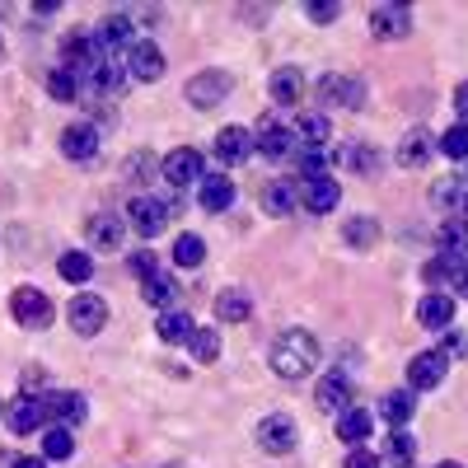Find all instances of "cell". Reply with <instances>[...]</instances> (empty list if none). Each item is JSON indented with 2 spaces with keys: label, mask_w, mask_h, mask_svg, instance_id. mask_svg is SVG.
<instances>
[{
  "label": "cell",
  "mask_w": 468,
  "mask_h": 468,
  "mask_svg": "<svg viewBox=\"0 0 468 468\" xmlns=\"http://www.w3.org/2000/svg\"><path fill=\"white\" fill-rule=\"evenodd\" d=\"M271 370H277L282 379H304L309 370L319 366V342L309 328H286L277 342H271Z\"/></svg>",
  "instance_id": "cell-1"
},
{
  "label": "cell",
  "mask_w": 468,
  "mask_h": 468,
  "mask_svg": "<svg viewBox=\"0 0 468 468\" xmlns=\"http://www.w3.org/2000/svg\"><path fill=\"white\" fill-rule=\"evenodd\" d=\"M253 441H258V450H262V454H291V450L300 445V426H295V417H291V412H271V417H262V421H258Z\"/></svg>",
  "instance_id": "cell-2"
},
{
  "label": "cell",
  "mask_w": 468,
  "mask_h": 468,
  "mask_svg": "<svg viewBox=\"0 0 468 468\" xmlns=\"http://www.w3.org/2000/svg\"><path fill=\"white\" fill-rule=\"evenodd\" d=\"M445 370H450V356L441 346L421 351V356H412V366H408V388L412 394H431V388L445 384Z\"/></svg>",
  "instance_id": "cell-3"
},
{
  "label": "cell",
  "mask_w": 468,
  "mask_h": 468,
  "mask_svg": "<svg viewBox=\"0 0 468 468\" xmlns=\"http://www.w3.org/2000/svg\"><path fill=\"white\" fill-rule=\"evenodd\" d=\"M103 61H108V57H103V37H99L94 28L75 33L70 43H66V70H70V75H94Z\"/></svg>",
  "instance_id": "cell-4"
},
{
  "label": "cell",
  "mask_w": 468,
  "mask_h": 468,
  "mask_svg": "<svg viewBox=\"0 0 468 468\" xmlns=\"http://www.w3.org/2000/svg\"><path fill=\"white\" fill-rule=\"evenodd\" d=\"M10 314L19 319V328H48L52 324V300L37 286H19L10 295Z\"/></svg>",
  "instance_id": "cell-5"
},
{
  "label": "cell",
  "mask_w": 468,
  "mask_h": 468,
  "mask_svg": "<svg viewBox=\"0 0 468 468\" xmlns=\"http://www.w3.org/2000/svg\"><path fill=\"white\" fill-rule=\"evenodd\" d=\"M253 141H258V154H267V160H282V154L295 150V127H286L277 112H267L262 122L253 127Z\"/></svg>",
  "instance_id": "cell-6"
},
{
  "label": "cell",
  "mask_w": 468,
  "mask_h": 468,
  "mask_svg": "<svg viewBox=\"0 0 468 468\" xmlns=\"http://www.w3.org/2000/svg\"><path fill=\"white\" fill-rule=\"evenodd\" d=\"M66 319H70V328L80 333V337H94V333H103V324H108V300L103 295H75L70 300V309H66Z\"/></svg>",
  "instance_id": "cell-7"
},
{
  "label": "cell",
  "mask_w": 468,
  "mask_h": 468,
  "mask_svg": "<svg viewBox=\"0 0 468 468\" xmlns=\"http://www.w3.org/2000/svg\"><path fill=\"white\" fill-rule=\"evenodd\" d=\"M229 90H234V80H229L225 70L192 75V80H187V103H192V108H216V103L229 99Z\"/></svg>",
  "instance_id": "cell-8"
},
{
  "label": "cell",
  "mask_w": 468,
  "mask_h": 468,
  "mask_svg": "<svg viewBox=\"0 0 468 468\" xmlns=\"http://www.w3.org/2000/svg\"><path fill=\"white\" fill-rule=\"evenodd\" d=\"M253 150H258V141H253V127L229 122V127H220V132H216V160H225V165H244Z\"/></svg>",
  "instance_id": "cell-9"
},
{
  "label": "cell",
  "mask_w": 468,
  "mask_h": 468,
  "mask_svg": "<svg viewBox=\"0 0 468 468\" xmlns=\"http://www.w3.org/2000/svg\"><path fill=\"white\" fill-rule=\"evenodd\" d=\"M165 178L174 183V187H187V183H202L207 178V160L197 150H187V145H178V150H169L165 154Z\"/></svg>",
  "instance_id": "cell-10"
},
{
  "label": "cell",
  "mask_w": 468,
  "mask_h": 468,
  "mask_svg": "<svg viewBox=\"0 0 468 468\" xmlns=\"http://www.w3.org/2000/svg\"><path fill=\"white\" fill-rule=\"evenodd\" d=\"M127 80H160V75H165V52L160 48H154V43H132L127 48Z\"/></svg>",
  "instance_id": "cell-11"
},
{
  "label": "cell",
  "mask_w": 468,
  "mask_h": 468,
  "mask_svg": "<svg viewBox=\"0 0 468 468\" xmlns=\"http://www.w3.org/2000/svg\"><path fill=\"white\" fill-rule=\"evenodd\" d=\"M5 421H10V431L15 436H28V431H43L48 426V408L43 399H33V394H19L10 408H5Z\"/></svg>",
  "instance_id": "cell-12"
},
{
  "label": "cell",
  "mask_w": 468,
  "mask_h": 468,
  "mask_svg": "<svg viewBox=\"0 0 468 468\" xmlns=\"http://www.w3.org/2000/svg\"><path fill=\"white\" fill-rule=\"evenodd\" d=\"M43 408H48V417H52L57 426H75V421L90 417L85 394H75V388H52V394L43 399Z\"/></svg>",
  "instance_id": "cell-13"
},
{
  "label": "cell",
  "mask_w": 468,
  "mask_h": 468,
  "mask_svg": "<svg viewBox=\"0 0 468 468\" xmlns=\"http://www.w3.org/2000/svg\"><path fill=\"white\" fill-rule=\"evenodd\" d=\"M61 154H66V160H75V165H90L94 154H99V132L90 122H70L61 132Z\"/></svg>",
  "instance_id": "cell-14"
},
{
  "label": "cell",
  "mask_w": 468,
  "mask_h": 468,
  "mask_svg": "<svg viewBox=\"0 0 468 468\" xmlns=\"http://www.w3.org/2000/svg\"><path fill=\"white\" fill-rule=\"evenodd\" d=\"M412 28V10L408 5H375L370 10V33L379 37V43H388V37H408Z\"/></svg>",
  "instance_id": "cell-15"
},
{
  "label": "cell",
  "mask_w": 468,
  "mask_h": 468,
  "mask_svg": "<svg viewBox=\"0 0 468 468\" xmlns=\"http://www.w3.org/2000/svg\"><path fill=\"white\" fill-rule=\"evenodd\" d=\"M127 216H132V229L145 234V239H154V234L169 225V207H165V202H154V197H136Z\"/></svg>",
  "instance_id": "cell-16"
},
{
  "label": "cell",
  "mask_w": 468,
  "mask_h": 468,
  "mask_svg": "<svg viewBox=\"0 0 468 468\" xmlns=\"http://www.w3.org/2000/svg\"><path fill=\"white\" fill-rule=\"evenodd\" d=\"M314 403H319L324 412H333V417H342L346 408H356V403H351V384H346V375H324L319 388H314Z\"/></svg>",
  "instance_id": "cell-17"
},
{
  "label": "cell",
  "mask_w": 468,
  "mask_h": 468,
  "mask_svg": "<svg viewBox=\"0 0 468 468\" xmlns=\"http://www.w3.org/2000/svg\"><path fill=\"white\" fill-rule=\"evenodd\" d=\"M366 90L361 80H342V75H324L319 80V103H342V108H361Z\"/></svg>",
  "instance_id": "cell-18"
},
{
  "label": "cell",
  "mask_w": 468,
  "mask_h": 468,
  "mask_svg": "<svg viewBox=\"0 0 468 468\" xmlns=\"http://www.w3.org/2000/svg\"><path fill=\"white\" fill-rule=\"evenodd\" d=\"M197 202H202V211H229L234 207V178L207 174L202 187H197Z\"/></svg>",
  "instance_id": "cell-19"
},
{
  "label": "cell",
  "mask_w": 468,
  "mask_h": 468,
  "mask_svg": "<svg viewBox=\"0 0 468 468\" xmlns=\"http://www.w3.org/2000/svg\"><path fill=\"white\" fill-rule=\"evenodd\" d=\"M300 202H304V211H314V216H328V211H333V207L342 202V187H337L333 178H314V183H304Z\"/></svg>",
  "instance_id": "cell-20"
},
{
  "label": "cell",
  "mask_w": 468,
  "mask_h": 468,
  "mask_svg": "<svg viewBox=\"0 0 468 468\" xmlns=\"http://www.w3.org/2000/svg\"><path fill=\"white\" fill-rule=\"evenodd\" d=\"M154 333H160V342H169V346H183V342H192V333H197V319L183 314V309H165Z\"/></svg>",
  "instance_id": "cell-21"
},
{
  "label": "cell",
  "mask_w": 468,
  "mask_h": 468,
  "mask_svg": "<svg viewBox=\"0 0 468 468\" xmlns=\"http://www.w3.org/2000/svg\"><path fill=\"white\" fill-rule=\"evenodd\" d=\"M417 319H421L426 328H450V324H454V295L431 291V295L417 304Z\"/></svg>",
  "instance_id": "cell-22"
},
{
  "label": "cell",
  "mask_w": 468,
  "mask_h": 468,
  "mask_svg": "<svg viewBox=\"0 0 468 468\" xmlns=\"http://www.w3.org/2000/svg\"><path fill=\"white\" fill-rule=\"evenodd\" d=\"M436 244H441V253H450V258H468V216H450V220H441Z\"/></svg>",
  "instance_id": "cell-23"
},
{
  "label": "cell",
  "mask_w": 468,
  "mask_h": 468,
  "mask_svg": "<svg viewBox=\"0 0 468 468\" xmlns=\"http://www.w3.org/2000/svg\"><path fill=\"white\" fill-rule=\"evenodd\" d=\"M85 234H90V244H94V249H117V244H122V216L99 211V216H90Z\"/></svg>",
  "instance_id": "cell-24"
},
{
  "label": "cell",
  "mask_w": 468,
  "mask_h": 468,
  "mask_svg": "<svg viewBox=\"0 0 468 468\" xmlns=\"http://www.w3.org/2000/svg\"><path fill=\"white\" fill-rule=\"evenodd\" d=\"M216 314H220L225 324H244V319L253 314V295H249V291H239V286L220 291V295H216Z\"/></svg>",
  "instance_id": "cell-25"
},
{
  "label": "cell",
  "mask_w": 468,
  "mask_h": 468,
  "mask_svg": "<svg viewBox=\"0 0 468 468\" xmlns=\"http://www.w3.org/2000/svg\"><path fill=\"white\" fill-rule=\"evenodd\" d=\"M328 136H333V127H328L324 112H304L295 122V145H304V150H324Z\"/></svg>",
  "instance_id": "cell-26"
},
{
  "label": "cell",
  "mask_w": 468,
  "mask_h": 468,
  "mask_svg": "<svg viewBox=\"0 0 468 468\" xmlns=\"http://www.w3.org/2000/svg\"><path fill=\"white\" fill-rule=\"evenodd\" d=\"M431 197L450 211V216H468V178H441L431 187Z\"/></svg>",
  "instance_id": "cell-27"
},
{
  "label": "cell",
  "mask_w": 468,
  "mask_h": 468,
  "mask_svg": "<svg viewBox=\"0 0 468 468\" xmlns=\"http://www.w3.org/2000/svg\"><path fill=\"white\" fill-rule=\"evenodd\" d=\"M431 160V132H421V127H412L403 141H399V165H408V169H417V165H426Z\"/></svg>",
  "instance_id": "cell-28"
},
{
  "label": "cell",
  "mask_w": 468,
  "mask_h": 468,
  "mask_svg": "<svg viewBox=\"0 0 468 468\" xmlns=\"http://www.w3.org/2000/svg\"><path fill=\"white\" fill-rule=\"evenodd\" d=\"M295 202H300V192H295L291 183H282V178L262 187V211H267V216H291Z\"/></svg>",
  "instance_id": "cell-29"
},
{
  "label": "cell",
  "mask_w": 468,
  "mask_h": 468,
  "mask_svg": "<svg viewBox=\"0 0 468 468\" xmlns=\"http://www.w3.org/2000/svg\"><path fill=\"white\" fill-rule=\"evenodd\" d=\"M412 412H417L412 388H394V394H384V403H379V417H384L388 426H394V431H399V426H403Z\"/></svg>",
  "instance_id": "cell-30"
},
{
  "label": "cell",
  "mask_w": 468,
  "mask_h": 468,
  "mask_svg": "<svg viewBox=\"0 0 468 468\" xmlns=\"http://www.w3.org/2000/svg\"><path fill=\"white\" fill-rule=\"evenodd\" d=\"M337 436H342L346 445L361 450V441L370 436V412H366V408H346V412L337 417Z\"/></svg>",
  "instance_id": "cell-31"
},
{
  "label": "cell",
  "mask_w": 468,
  "mask_h": 468,
  "mask_svg": "<svg viewBox=\"0 0 468 468\" xmlns=\"http://www.w3.org/2000/svg\"><path fill=\"white\" fill-rule=\"evenodd\" d=\"M463 262H468V258H450V253H441V258H431V262L421 267V282L436 291V286H445V282H454V277H459Z\"/></svg>",
  "instance_id": "cell-32"
},
{
  "label": "cell",
  "mask_w": 468,
  "mask_h": 468,
  "mask_svg": "<svg viewBox=\"0 0 468 468\" xmlns=\"http://www.w3.org/2000/svg\"><path fill=\"white\" fill-rule=\"evenodd\" d=\"M75 454V436H70V426H43V459H70Z\"/></svg>",
  "instance_id": "cell-33"
},
{
  "label": "cell",
  "mask_w": 468,
  "mask_h": 468,
  "mask_svg": "<svg viewBox=\"0 0 468 468\" xmlns=\"http://www.w3.org/2000/svg\"><path fill=\"white\" fill-rule=\"evenodd\" d=\"M61 277L70 282V286H85L90 277H94V253H80V249H70V253H61Z\"/></svg>",
  "instance_id": "cell-34"
},
{
  "label": "cell",
  "mask_w": 468,
  "mask_h": 468,
  "mask_svg": "<svg viewBox=\"0 0 468 468\" xmlns=\"http://www.w3.org/2000/svg\"><path fill=\"white\" fill-rule=\"evenodd\" d=\"M267 90H271V99H277V103H295L300 90H304V80H300V70H295V66H282V70L267 80Z\"/></svg>",
  "instance_id": "cell-35"
},
{
  "label": "cell",
  "mask_w": 468,
  "mask_h": 468,
  "mask_svg": "<svg viewBox=\"0 0 468 468\" xmlns=\"http://www.w3.org/2000/svg\"><path fill=\"white\" fill-rule=\"evenodd\" d=\"M412 454H417V441L408 431H388V441H384V459L388 463L403 468V463H412Z\"/></svg>",
  "instance_id": "cell-36"
},
{
  "label": "cell",
  "mask_w": 468,
  "mask_h": 468,
  "mask_svg": "<svg viewBox=\"0 0 468 468\" xmlns=\"http://www.w3.org/2000/svg\"><path fill=\"white\" fill-rule=\"evenodd\" d=\"M202 258H207V244L197 239V234H178L174 239V262L178 267H202Z\"/></svg>",
  "instance_id": "cell-37"
},
{
  "label": "cell",
  "mask_w": 468,
  "mask_h": 468,
  "mask_svg": "<svg viewBox=\"0 0 468 468\" xmlns=\"http://www.w3.org/2000/svg\"><path fill=\"white\" fill-rule=\"evenodd\" d=\"M99 37H103V43H112V48L132 43V15H122V10H117V15H108V19L99 24Z\"/></svg>",
  "instance_id": "cell-38"
},
{
  "label": "cell",
  "mask_w": 468,
  "mask_h": 468,
  "mask_svg": "<svg viewBox=\"0 0 468 468\" xmlns=\"http://www.w3.org/2000/svg\"><path fill=\"white\" fill-rule=\"evenodd\" d=\"M141 295L150 300V304H160V309H169L174 304V295H178V286H174V277H150V282H141Z\"/></svg>",
  "instance_id": "cell-39"
},
{
  "label": "cell",
  "mask_w": 468,
  "mask_h": 468,
  "mask_svg": "<svg viewBox=\"0 0 468 468\" xmlns=\"http://www.w3.org/2000/svg\"><path fill=\"white\" fill-rule=\"evenodd\" d=\"M187 346H192V356H197L202 366H211V361L220 356V333H216V328H197Z\"/></svg>",
  "instance_id": "cell-40"
},
{
  "label": "cell",
  "mask_w": 468,
  "mask_h": 468,
  "mask_svg": "<svg viewBox=\"0 0 468 468\" xmlns=\"http://www.w3.org/2000/svg\"><path fill=\"white\" fill-rule=\"evenodd\" d=\"M436 145H441L445 160H468V127H463V122H454V127H450Z\"/></svg>",
  "instance_id": "cell-41"
},
{
  "label": "cell",
  "mask_w": 468,
  "mask_h": 468,
  "mask_svg": "<svg viewBox=\"0 0 468 468\" xmlns=\"http://www.w3.org/2000/svg\"><path fill=\"white\" fill-rule=\"evenodd\" d=\"M48 90H52V99H57V103H75V99H80V85H75V75H70L66 66L48 75Z\"/></svg>",
  "instance_id": "cell-42"
},
{
  "label": "cell",
  "mask_w": 468,
  "mask_h": 468,
  "mask_svg": "<svg viewBox=\"0 0 468 468\" xmlns=\"http://www.w3.org/2000/svg\"><path fill=\"white\" fill-rule=\"evenodd\" d=\"M342 234H346V239L356 244V249H370L379 229H375V220H370V216H356V220H346V229H342Z\"/></svg>",
  "instance_id": "cell-43"
},
{
  "label": "cell",
  "mask_w": 468,
  "mask_h": 468,
  "mask_svg": "<svg viewBox=\"0 0 468 468\" xmlns=\"http://www.w3.org/2000/svg\"><path fill=\"white\" fill-rule=\"evenodd\" d=\"M324 169H328V154H324V150H304V154H300V174H304V183L328 178Z\"/></svg>",
  "instance_id": "cell-44"
},
{
  "label": "cell",
  "mask_w": 468,
  "mask_h": 468,
  "mask_svg": "<svg viewBox=\"0 0 468 468\" xmlns=\"http://www.w3.org/2000/svg\"><path fill=\"white\" fill-rule=\"evenodd\" d=\"M132 271L141 282H150V277H160V258H154L150 249H141V253H132Z\"/></svg>",
  "instance_id": "cell-45"
},
{
  "label": "cell",
  "mask_w": 468,
  "mask_h": 468,
  "mask_svg": "<svg viewBox=\"0 0 468 468\" xmlns=\"http://www.w3.org/2000/svg\"><path fill=\"white\" fill-rule=\"evenodd\" d=\"M304 15L314 19V24H333L342 15V5H337V0H314V5H304Z\"/></svg>",
  "instance_id": "cell-46"
},
{
  "label": "cell",
  "mask_w": 468,
  "mask_h": 468,
  "mask_svg": "<svg viewBox=\"0 0 468 468\" xmlns=\"http://www.w3.org/2000/svg\"><path fill=\"white\" fill-rule=\"evenodd\" d=\"M346 165H351V169H361V174H370V169H375V150H366V145L346 150Z\"/></svg>",
  "instance_id": "cell-47"
},
{
  "label": "cell",
  "mask_w": 468,
  "mask_h": 468,
  "mask_svg": "<svg viewBox=\"0 0 468 468\" xmlns=\"http://www.w3.org/2000/svg\"><path fill=\"white\" fill-rule=\"evenodd\" d=\"M346 468H379V459H375L370 450H351V454H346Z\"/></svg>",
  "instance_id": "cell-48"
},
{
  "label": "cell",
  "mask_w": 468,
  "mask_h": 468,
  "mask_svg": "<svg viewBox=\"0 0 468 468\" xmlns=\"http://www.w3.org/2000/svg\"><path fill=\"white\" fill-rule=\"evenodd\" d=\"M454 112H459V122L468 127V80H463V85L454 90Z\"/></svg>",
  "instance_id": "cell-49"
},
{
  "label": "cell",
  "mask_w": 468,
  "mask_h": 468,
  "mask_svg": "<svg viewBox=\"0 0 468 468\" xmlns=\"http://www.w3.org/2000/svg\"><path fill=\"white\" fill-rule=\"evenodd\" d=\"M441 351H445V356H468V337H459V333H454Z\"/></svg>",
  "instance_id": "cell-50"
},
{
  "label": "cell",
  "mask_w": 468,
  "mask_h": 468,
  "mask_svg": "<svg viewBox=\"0 0 468 468\" xmlns=\"http://www.w3.org/2000/svg\"><path fill=\"white\" fill-rule=\"evenodd\" d=\"M450 286H454V295H463V300H468V262H463V271H459V277H454Z\"/></svg>",
  "instance_id": "cell-51"
},
{
  "label": "cell",
  "mask_w": 468,
  "mask_h": 468,
  "mask_svg": "<svg viewBox=\"0 0 468 468\" xmlns=\"http://www.w3.org/2000/svg\"><path fill=\"white\" fill-rule=\"evenodd\" d=\"M10 468H48V459H28V454H19Z\"/></svg>",
  "instance_id": "cell-52"
},
{
  "label": "cell",
  "mask_w": 468,
  "mask_h": 468,
  "mask_svg": "<svg viewBox=\"0 0 468 468\" xmlns=\"http://www.w3.org/2000/svg\"><path fill=\"white\" fill-rule=\"evenodd\" d=\"M436 468H463V463H454V459H445V463H436Z\"/></svg>",
  "instance_id": "cell-53"
},
{
  "label": "cell",
  "mask_w": 468,
  "mask_h": 468,
  "mask_svg": "<svg viewBox=\"0 0 468 468\" xmlns=\"http://www.w3.org/2000/svg\"><path fill=\"white\" fill-rule=\"evenodd\" d=\"M403 468H412V463H403Z\"/></svg>",
  "instance_id": "cell-54"
}]
</instances>
